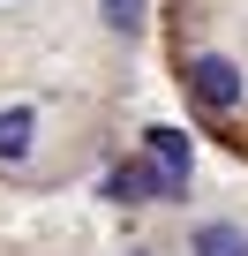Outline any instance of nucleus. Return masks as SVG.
Here are the masks:
<instances>
[{"mask_svg":"<svg viewBox=\"0 0 248 256\" xmlns=\"http://www.w3.org/2000/svg\"><path fill=\"white\" fill-rule=\"evenodd\" d=\"M30 136H38L30 106H8V113H0V158H23V151H30Z\"/></svg>","mask_w":248,"mask_h":256,"instance_id":"obj_4","label":"nucleus"},{"mask_svg":"<svg viewBox=\"0 0 248 256\" xmlns=\"http://www.w3.org/2000/svg\"><path fill=\"white\" fill-rule=\"evenodd\" d=\"M196 256H248V234L226 226V218L218 226H196Z\"/></svg>","mask_w":248,"mask_h":256,"instance_id":"obj_5","label":"nucleus"},{"mask_svg":"<svg viewBox=\"0 0 248 256\" xmlns=\"http://www.w3.org/2000/svg\"><path fill=\"white\" fill-rule=\"evenodd\" d=\"M143 144H151V158H158L173 181H188V136H181V128H151Z\"/></svg>","mask_w":248,"mask_h":256,"instance_id":"obj_2","label":"nucleus"},{"mask_svg":"<svg viewBox=\"0 0 248 256\" xmlns=\"http://www.w3.org/2000/svg\"><path fill=\"white\" fill-rule=\"evenodd\" d=\"M143 16H151V0H105V23H113L120 38H136V30H143Z\"/></svg>","mask_w":248,"mask_h":256,"instance_id":"obj_6","label":"nucleus"},{"mask_svg":"<svg viewBox=\"0 0 248 256\" xmlns=\"http://www.w3.org/2000/svg\"><path fill=\"white\" fill-rule=\"evenodd\" d=\"M188 83H196V98H203V106H218V113H226V106H241V68H233V60H218V53H203Z\"/></svg>","mask_w":248,"mask_h":256,"instance_id":"obj_1","label":"nucleus"},{"mask_svg":"<svg viewBox=\"0 0 248 256\" xmlns=\"http://www.w3.org/2000/svg\"><path fill=\"white\" fill-rule=\"evenodd\" d=\"M113 188H120V196H173L181 181H173L166 166H128V174H113Z\"/></svg>","mask_w":248,"mask_h":256,"instance_id":"obj_3","label":"nucleus"}]
</instances>
